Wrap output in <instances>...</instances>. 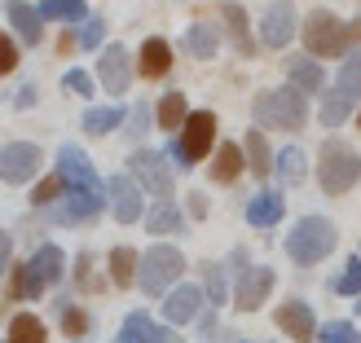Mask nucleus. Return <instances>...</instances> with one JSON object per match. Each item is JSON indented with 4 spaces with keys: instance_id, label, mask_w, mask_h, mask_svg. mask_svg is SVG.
Returning <instances> with one entry per match:
<instances>
[{
    "instance_id": "obj_1",
    "label": "nucleus",
    "mask_w": 361,
    "mask_h": 343,
    "mask_svg": "<svg viewBox=\"0 0 361 343\" xmlns=\"http://www.w3.org/2000/svg\"><path fill=\"white\" fill-rule=\"evenodd\" d=\"M304 44H309L313 58H348L361 49V18L339 23L331 9H313L304 18Z\"/></svg>"
},
{
    "instance_id": "obj_2",
    "label": "nucleus",
    "mask_w": 361,
    "mask_h": 343,
    "mask_svg": "<svg viewBox=\"0 0 361 343\" xmlns=\"http://www.w3.org/2000/svg\"><path fill=\"white\" fill-rule=\"evenodd\" d=\"M357 106H361V49L344 58V66H339V75L331 84L326 101H322V115H317L322 128H339Z\"/></svg>"
},
{
    "instance_id": "obj_3",
    "label": "nucleus",
    "mask_w": 361,
    "mask_h": 343,
    "mask_svg": "<svg viewBox=\"0 0 361 343\" xmlns=\"http://www.w3.org/2000/svg\"><path fill=\"white\" fill-rule=\"evenodd\" d=\"M339 233L335 225L326 220V216H304V220L291 225V238H286V256H291L295 264H322L335 251Z\"/></svg>"
},
{
    "instance_id": "obj_4",
    "label": "nucleus",
    "mask_w": 361,
    "mask_h": 343,
    "mask_svg": "<svg viewBox=\"0 0 361 343\" xmlns=\"http://www.w3.org/2000/svg\"><path fill=\"white\" fill-rule=\"evenodd\" d=\"M309 119V97L295 93V88H264L256 93V123L260 128H286L295 132Z\"/></svg>"
},
{
    "instance_id": "obj_5",
    "label": "nucleus",
    "mask_w": 361,
    "mask_h": 343,
    "mask_svg": "<svg viewBox=\"0 0 361 343\" xmlns=\"http://www.w3.org/2000/svg\"><path fill=\"white\" fill-rule=\"evenodd\" d=\"M180 273H185V256H180L176 247H168V242H159V247L146 251V256H137V286L150 299L154 295H168Z\"/></svg>"
},
{
    "instance_id": "obj_6",
    "label": "nucleus",
    "mask_w": 361,
    "mask_h": 343,
    "mask_svg": "<svg viewBox=\"0 0 361 343\" xmlns=\"http://www.w3.org/2000/svg\"><path fill=\"white\" fill-rule=\"evenodd\" d=\"M317 180L326 194H348L361 180V154L344 141H326L322 146V163H317Z\"/></svg>"
},
{
    "instance_id": "obj_7",
    "label": "nucleus",
    "mask_w": 361,
    "mask_h": 343,
    "mask_svg": "<svg viewBox=\"0 0 361 343\" xmlns=\"http://www.w3.org/2000/svg\"><path fill=\"white\" fill-rule=\"evenodd\" d=\"M180 128H185V132L172 141V158H176V168H194L198 158H207V154H212V141H216V115H212V111H190Z\"/></svg>"
},
{
    "instance_id": "obj_8",
    "label": "nucleus",
    "mask_w": 361,
    "mask_h": 343,
    "mask_svg": "<svg viewBox=\"0 0 361 343\" xmlns=\"http://www.w3.org/2000/svg\"><path fill=\"white\" fill-rule=\"evenodd\" d=\"M58 180L66 194H88V198H106L102 180H97V168L80 146H62L58 150Z\"/></svg>"
},
{
    "instance_id": "obj_9",
    "label": "nucleus",
    "mask_w": 361,
    "mask_h": 343,
    "mask_svg": "<svg viewBox=\"0 0 361 343\" xmlns=\"http://www.w3.org/2000/svg\"><path fill=\"white\" fill-rule=\"evenodd\" d=\"M62 264H66L62 247H53V242L35 247V256L23 264V295L27 299H40L49 286H58L62 282Z\"/></svg>"
},
{
    "instance_id": "obj_10",
    "label": "nucleus",
    "mask_w": 361,
    "mask_h": 343,
    "mask_svg": "<svg viewBox=\"0 0 361 343\" xmlns=\"http://www.w3.org/2000/svg\"><path fill=\"white\" fill-rule=\"evenodd\" d=\"M128 176H133V185L141 189V194H154L159 203H168V194H172V172H168V163H164V154L159 150H133V158H128Z\"/></svg>"
},
{
    "instance_id": "obj_11",
    "label": "nucleus",
    "mask_w": 361,
    "mask_h": 343,
    "mask_svg": "<svg viewBox=\"0 0 361 343\" xmlns=\"http://www.w3.org/2000/svg\"><path fill=\"white\" fill-rule=\"evenodd\" d=\"M44 154L40 146H31V141H9V146H0V180L5 185H27V180L40 172Z\"/></svg>"
},
{
    "instance_id": "obj_12",
    "label": "nucleus",
    "mask_w": 361,
    "mask_h": 343,
    "mask_svg": "<svg viewBox=\"0 0 361 343\" xmlns=\"http://www.w3.org/2000/svg\"><path fill=\"white\" fill-rule=\"evenodd\" d=\"M291 35H295V5L291 0H274V5L264 9V18H260V40L269 49H286Z\"/></svg>"
},
{
    "instance_id": "obj_13",
    "label": "nucleus",
    "mask_w": 361,
    "mask_h": 343,
    "mask_svg": "<svg viewBox=\"0 0 361 343\" xmlns=\"http://www.w3.org/2000/svg\"><path fill=\"white\" fill-rule=\"evenodd\" d=\"M97 80H102L106 93H128V84H133V62H128V49L106 44V49H102V58H97Z\"/></svg>"
},
{
    "instance_id": "obj_14",
    "label": "nucleus",
    "mask_w": 361,
    "mask_h": 343,
    "mask_svg": "<svg viewBox=\"0 0 361 343\" xmlns=\"http://www.w3.org/2000/svg\"><path fill=\"white\" fill-rule=\"evenodd\" d=\"M269 291H274V268H264V264H251L243 282H238V291H233V304H238L243 313H256L260 304L269 299Z\"/></svg>"
},
{
    "instance_id": "obj_15",
    "label": "nucleus",
    "mask_w": 361,
    "mask_h": 343,
    "mask_svg": "<svg viewBox=\"0 0 361 343\" xmlns=\"http://www.w3.org/2000/svg\"><path fill=\"white\" fill-rule=\"evenodd\" d=\"M106 203H111L119 225L141 220V189L133 185V176H111V185H106Z\"/></svg>"
},
{
    "instance_id": "obj_16",
    "label": "nucleus",
    "mask_w": 361,
    "mask_h": 343,
    "mask_svg": "<svg viewBox=\"0 0 361 343\" xmlns=\"http://www.w3.org/2000/svg\"><path fill=\"white\" fill-rule=\"evenodd\" d=\"M278 330L291 335L295 343H309L317 335V317H313V308L304 299H286L282 308H278Z\"/></svg>"
},
{
    "instance_id": "obj_17",
    "label": "nucleus",
    "mask_w": 361,
    "mask_h": 343,
    "mask_svg": "<svg viewBox=\"0 0 361 343\" xmlns=\"http://www.w3.org/2000/svg\"><path fill=\"white\" fill-rule=\"evenodd\" d=\"M198 313H203V291L198 286H172L168 291V299H164V317L168 321H176V326H185V321H194Z\"/></svg>"
},
{
    "instance_id": "obj_18",
    "label": "nucleus",
    "mask_w": 361,
    "mask_h": 343,
    "mask_svg": "<svg viewBox=\"0 0 361 343\" xmlns=\"http://www.w3.org/2000/svg\"><path fill=\"white\" fill-rule=\"evenodd\" d=\"M115 343H180L168 326H159V321H150V313H133L128 321H123V330Z\"/></svg>"
},
{
    "instance_id": "obj_19",
    "label": "nucleus",
    "mask_w": 361,
    "mask_h": 343,
    "mask_svg": "<svg viewBox=\"0 0 361 343\" xmlns=\"http://www.w3.org/2000/svg\"><path fill=\"white\" fill-rule=\"evenodd\" d=\"M282 66H286V80H291V88H295V93H304V97L326 88V75H322V66H317L313 58H286Z\"/></svg>"
},
{
    "instance_id": "obj_20",
    "label": "nucleus",
    "mask_w": 361,
    "mask_h": 343,
    "mask_svg": "<svg viewBox=\"0 0 361 343\" xmlns=\"http://www.w3.org/2000/svg\"><path fill=\"white\" fill-rule=\"evenodd\" d=\"M5 13H9V23L18 31V40H23V44H40L44 23H40V13H35V5H27V0H9Z\"/></svg>"
},
{
    "instance_id": "obj_21",
    "label": "nucleus",
    "mask_w": 361,
    "mask_h": 343,
    "mask_svg": "<svg viewBox=\"0 0 361 343\" xmlns=\"http://www.w3.org/2000/svg\"><path fill=\"white\" fill-rule=\"evenodd\" d=\"M137 70H141L146 80H164L168 70H172V49H168V40L150 35V40L141 44V62H137Z\"/></svg>"
},
{
    "instance_id": "obj_22",
    "label": "nucleus",
    "mask_w": 361,
    "mask_h": 343,
    "mask_svg": "<svg viewBox=\"0 0 361 343\" xmlns=\"http://www.w3.org/2000/svg\"><path fill=\"white\" fill-rule=\"evenodd\" d=\"M282 207H286V203H282L278 189H260V194L247 203V225H260V229H264V225H278V220H282Z\"/></svg>"
},
{
    "instance_id": "obj_23",
    "label": "nucleus",
    "mask_w": 361,
    "mask_h": 343,
    "mask_svg": "<svg viewBox=\"0 0 361 343\" xmlns=\"http://www.w3.org/2000/svg\"><path fill=\"white\" fill-rule=\"evenodd\" d=\"M221 18H225V27L233 35V49H238L243 58H251V53H256V40H251V31H247V9L238 5V0H229V5L221 9Z\"/></svg>"
},
{
    "instance_id": "obj_24",
    "label": "nucleus",
    "mask_w": 361,
    "mask_h": 343,
    "mask_svg": "<svg viewBox=\"0 0 361 343\" xmlns=\"http://www.w3.org/2000/svg\"><path fill=\"white\" fill-rule=\"evenodd\" d=\"M243 163L256 172V176H269V172H274V154H269V141H264L260 128L247 132V141H243Z\"/></svg>"
},
{
    "instance_id": "obj_25",
    "label": "nucleus",
    "mask_w": 361,
    "mask_h": 343,
    "mask_svg": "<svg viewBox=\"0 0 361 343\" xmlns=\"http://www.w3.org/2000/svg\"><path fill=\"white\" fill-rule=\"evenodd\" d=\"M216 44H221V23H194L185 31V53L194 58H216Z\"/></svg>"
},
{
    "instance_id": "obj_26",
    "label": "nucleus",
    "mask_w": 361,
    "mask_h": 343,
    "mask_svg": "<svg viewBox=\"0 0 361 343\" xmlns=\"http://www.w3.org/2000/svg\"><path fill=\"white\" fill-rule=\"evenodd\" d=\"M40 13V23H84V0H40L35 5Z\"/></svg>"
},
{
    "instance_id": "obj_27",
    "label": "nucleus",
    "mask_w": 361,
    "mask_h": 343,
    "mask_svg": "<svg viewBox=\"0 0 361 343\" xmlns=\"http://www.w3.org/2000/svg\"><path fill=\"white\" fill-rule=\"evenodd\" d=\"M243 146H233V141H225L221 150H216V163H212V180H221V185H229V180H238L243 172Z\"/></svg>"
},
{
    "instance_id": "obj_28",
    "label": "nucleus",
    "mask_w": 361,
    "mask_h": 343,
    "mask_svg": "<svg viewBox=\"0 0 361 343\" xmlns=\"http://www.w3.org/2000/svg\"><path fill=\"white\" fill-rule=\"evenodd\" d=\"M304 163H309V158H304V150H300V146H286V150L278 154L274 172L282 176V185H300V180H304V172H309Z\"/></svg>"
},
{
    "instance_id": "obj_29",
    "label": "nucleus",
    "mask_w": 361,
    "mask_h": 343,
    "mask_svg": "<svg viewBox=\"0 0 361 343\" xmlns=\"http://www.w3.org/2000/svg\"><path fill=\"white\" fill-rule=\"evenodd\" d=\"M9 343H49L44 339V321L35 313H18L9 321Z\"/></svg>"
},
{
    "instance_id": "obj_30",
    "label": "nucleus",
    "mask_w": 361,
    "mask_h": 343,
    "mask_svg": "<svg viewBox=\"0 0 361 343\" xmlns=\"http://www.w3.org/2000/svg\"><path fill=\"white\" fill-rule=\"evenodd\" d=\"M119 123H123V111H119V106H93V111L84 115V132L106 137V132H115Z\"/></svg>"
},
{
    "instance_id": "obj_31",
    "label": "nucleus",
    "mask_w": 361,
    "mask_h": 343,
    "mask_svg": "<svg viewBox=\"0 0 361 343\" xmlns=\"http://www.w3.org/2000/svg\"><path fill=\"white\" fill-rule=\"evenodd\" d=\"M111 282L115 286H133L137 282V251L133 247H115L111 251Z\"/></svg>"
},
{
    "instance_id": "obj_32",
    "label": "nucleus",
    "mask_w": 361,
    "mask_h": 343,
    "mask_svg": "<svg viewBox=\"0 0 361 343\" xmlns=\"http://www.w3.org/2000/svg\"><path fill=\"white\" fill-rule=\"evenodd\" d=\"M159 128H168V132H176L180 123H185V93H164V101H159Z\"/></svg>"
},
{
    "instance_id": "obj_33",
    "label": "nucleus",
    "mask_w": 361,
    "mask_h": 343,
    "mask_svg": "<svg viewBox=\"0 0 361 343\" xmlns=\"http://www.w3.org/2000/svg\"><path fill=\"white\" fill-rule=\"evenodd\" d=\"M180 225H185V216H180L172 203H159V207L146 216V229H150V233H180Z\"/></svg>"
},
{
    "instance_id": "obj_34",
    "label": "nucleus",
    "mask_w": 361,
    "mask_h": 343,
    "mask_svg": "<svg viewBox=\"0 0 361 343\" xmlns=\"http://www.w3.org/2000/svg\"><path fill=\"white\" fill-rule=\"evenodd\" d=\"M335 291H339V295H353V299L361 295V256L344 264V273L335 277Z\"/></svg>"
},
{
    "instance_id": "obj_35",
    "label": "nucleus",
    "mask_w": 361,
    "mask_h": 343,
    "mask_svg": "<svg viewBox=\"0 0 361 343\" xmlns=\"http://www.w3.org/2000/svg\"><path fill=\"white\" fill-rule=\"evenodd\" d=\"M203 282H207V299L212 304H225V268L221 264H203Z\"/></svg>"
},
{
    "instance_id": "obj_36",
    "label": "nucleus",
    "mask_w": 361,
    "mask_h": 343,
    "mask_svg": "<svg viewBox=\"0 0 361 343\" xmlns=\"http://www.w3.org/2000/svg\"><path fill=\"white\" fill-rule=\"evenodd\" d=\"M58 194H66V189H62V180H58V176H49V180H40V185H35L31 203L44 211V207H53V203H58Z\"/></svg>"
},
{
    "instance_id": "obj_37",
    "label": "nucleus",
    "mask_w": 361,
    "mask_h": 343,
    "mask_svg": "<svg viewBox=\"0 0 361 343\" xmlns=\"http://www.w3.org/2000/svg\"><path fill=\"white\" fill-rule=\"evenodd\" d=\"M62 330H66L71 339H80V335L88 330V317H84V313H80V308H75V304H71V299L62 304Z\"/></svg>"
},
{
    "instance_id": "obj_38",
    "label": "nucleus",
    "mask_w": 361,
    "mask_h": 343,
    "mask_svg": "<svg viewBox=\"0 0 361 343\" xmlns=\"http://www.w3.org/2000/svg\"><path fill=\"white\" fill-rule=\"evenodd\" d=\"M62 88H66V93H75V97H93V80H88V70H66Z\"/></svg>"
},
{
    "instance_id": "obj_39",
    "label": "nucleus",
    "mask_w": 361,
    "mask_h": 343,
    "mask_svg": "<svg viewBox=\"0 0 361 343\" xmlns=\"http://www.w3.org/2000/svg\"><path fill=\"white\" fill-rule=\"evenodd\" d=\"M322 343H361V335L348 326V321H331V326L322 330Z\"/></svg>"
},
{
    "instance_id": "obj_40",
    "label": "nucleus",
    "mask_w": 361,
    "mask_h": 343,
    "mask_svg": "<svg viewBox=\"0 0 361 343\" xmlns=\"http://www.w3.org/2000/svg\"><path fill=\"white\" fill-rule=\"evenodd\" d=\"M146 132H150V106L141 101L137 111L128 115V137H133V141H141V137H146Z\"/></svg>"
},
{
    "instance_id": "obj_41",
    "label": "nucleus",
    "mask_w": 361,
    "mask_h": 343,
    "mask_svg": "<svg viewBox=\"0 0 361 343\" xmlns=\"http://www.w3.org/2000/svg\"><path fill=\"white\" fill-rule=\"evenodd\" d=\"M102 31H106V23H102V18H84V31H80V49H97V44H102Z\"/></svg>"
},
{
    "instance_id": "obj_42",
    "label": "nucleus",
    "mask_w": 361,
    "mask_h": 343,
    "mask_svg": "<svg viewBox=\"0 0 361 343\" xmlns=\"http://www.w3.org/2000/svg\"><path fill=\"white\" fill-rule=\"evenodd\" d=\"M9 70H18V44L0 31V75H9Z\"/></svg>"
},
{
    "instance_id": "obj_43",
    "label": "nucleus",
    "mask_w": 361,
    "mask_h": 343,
    "mask_svg": "<svg viewBox=\"0 0 361 343\" xmlns=\"http://www.w3.org/2000/svg\"><path fill=\"white\" fill-rule=\"evenodd\" d=\"M9 251H13V242H9V233L0 229V273H5V268H9Z\"/></svg>"
},
{
    "instance_id": "obj_44",
    "label": "nucleus",
    "mask_w": 361,
    "mask_h": 343,
    "mask_svg": "<svg viewBox=\"0 0 361 343\" xmlns=\"http://www.w3.org/2000/svg\"><path fill=\"white\" fill-rule=\"evenodd\" d=\"M31 101H35V88L27 84V88H23V93H18V106H31Z\"/></svg>"
},
{
    "instance_id": "obj_45",
    "label": "nucleus",
    "mask_w": 361,
    "mask_h": 343,
    "mask_svg": "<svg viewBox=\"0 0 361 343\" xmlns=\"http://www.w3.org/2000/svg\"><path fill=\"white\" fill-rule=\"evenodd\" d=\"M207 343H233V335H207Z\"/></svg>"
},
{
    "instance_id": "obj_46",
    "label": "nucleus",
    "mask_w": 361,
    "mask_h": 343,
    "mask_svg": "<svg viewBox=\"0 0 361 343\" xmlns=\"http://www.w3.org/2000/svg\"><path fill=\"white\" fill-rule=\"evenodd\" d=\"M357 308H361V295H357Z\"/></svg>"
},
{
    "instance_id": "obj_47",
    "label": "nucleus",
    "mask_w": 361,
    "mask_h": 343,
    "mask_svg": "<svg viewBox=\"0 0 361 343\" xmlns=\"http://www.w3.org/2000/svg\"><path fill=\"white\" fill-rule=\"evenodd\" d=\"M357 123H361V111H357Z\"/></svg>"
}]
</instances>
